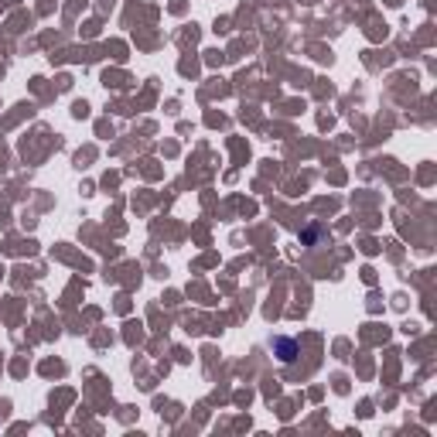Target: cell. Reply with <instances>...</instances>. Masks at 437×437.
<instances>
[{"label":"cell","mask_w":437,"mask_h":437,"mask_svg":"<svg viewBox=\"0 0 437 437\" xmlns=\"http://www.w3.org/2000/svg\"><path fill=\"white\" fill-rule=\"evenodd\" d=\"M273 348L280 352L284 362H294V356H297V342H290V339H273Z\"/></svg>","instance_id":"obj_1"}]
</instances>
